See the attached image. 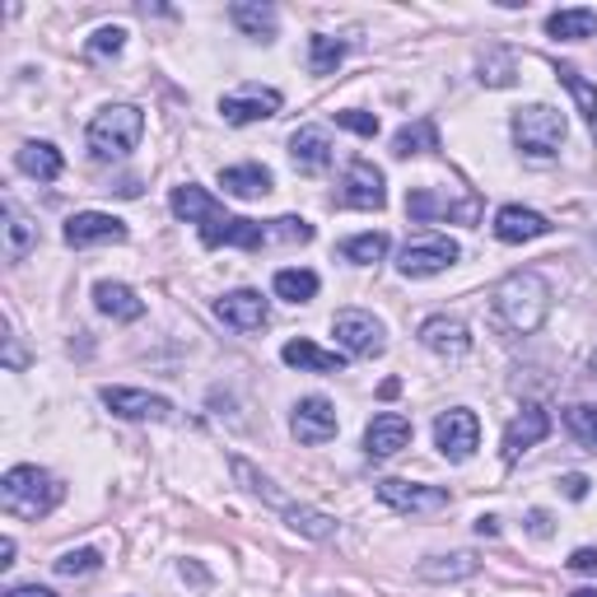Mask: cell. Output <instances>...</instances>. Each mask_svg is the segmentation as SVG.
I'll return each instance as SVG.
<instances>
[{"label":"cell","instance_id":"obj_38","mask_svg":"<svg viewBox=\"0 0 597 597\" xmlns=\"http://www.w3.org/2000/svg\"><path fill=\"white\" fill-rule=\"evenodd\" d=\"M61 579H84V574H99L103 569V556L94 546H80V550H65V556L52 560Z\"/></svg>","mask_w":597,"mask_h":597},{"label":"cell","instance_id":"obj_27","mask_svg":"<svg viewBox=\"0 0 597 597\" xmlns=\"http://www.w3.org/2000/svg\"><path fill=\"white\" fill-rule=\"evenodd\" d=\"M280 360L290 364V369H299V373H341L346 369V356H337V350H322V346H313V341H285V350H280Z\"/></svg>","mask_w":597,"mask_h":597},{"label":"cell","instance_id":"obj_21","mask_svg":"<svg viewBox=\"0 0 597 597\" xmlns=\"http://www.w3.org/2000/svg\"><path fill=\"white\" fill-rule=\"evenodd\" d=\"M0 248H6L10 261H24L38 248V219L24 215L14 202L0 206Z\"/></svg>","mask_w":597,"mask_h":597},{"label":"cell","instance_id":"obj_32","mask_svg":"<svg viewBox=\"0 0 597 597\" xmlns=\"http://www.w3.org/2000/svg\"><path fill=\"white\" fill-rule=\"evenodd\" d=\"M285 523H290L295 533L308 537V542H331V537H337V518L322 514V508H313V504H295L290 514H285Z\"/></svg>","mask_w":597,"mask_h":597},{"label":"cell","instance_id":"obj_6","mask_svg":"<svg viewBox=\"0 0 597 597\" xmlns=\"http://www.w3.org/2000/svg\"><path fill=\"white\" fill-rule=\"evenodd\" d=\"M331 331H337L346 356H356V360H379L388 350V327L373 313H364V308H341V313L331 318Z\"/></svg>","mask_w":597,"mask_h":597},{"label":"cell","instance_id":"obj_50","mask_svg":"<svg viewBox=\"0 0 597 597\" xmlns=\"http://www.w3.org/2000/svg\"><path fill=\"white\" fill-rule=\"evenodd\" d=\"M593 369H597V356H593Z\"/></svg>","mask_w":597,"mask_h":597},{"label":"cell","instance_id":"obj_35","mask_svg":"<svg viewBox=\"0 0 597 597\" xmlns=\"http://www.w3.org/2000/svg\"><path fill=\"white\" fill-rule=\"evenodd\" d=\"M388 248H392L388 234L373 229V234L346 238V243H341V257H346V261H356V267H373V261H383V257H388Z\"/></svg>","mask_w":597,"mask_h":597},{"label":"cell","instance_id":"obj_45","mask_svg":"<svg viewBox=\"0 0 597 597\" xmlns=\"http://www.w3.org/2000/svg\"><path fill=\"white\" fill-rule=\"evenodd\" d=\"M6 364H10V369H24V364H29V356L19 350V341H14V337H6Z\"/></svg>","mask_w":597,"mask_h":597},{"label":"cell","instance_id":"obj_39","mask_svg":"<svg viewBox=\"0 0 597 597\" xmlns=\"http://www.w3.org/2000/svg\"><path fill=\"white\" fill-rule=\"evenodd\" d=\"M481 84H495V90L514 84V61H508L504 52H491V56L481 61Z\"/></svg>","mask_w":597,"mask_h":597},{"label":"cell","instance_id":"obj_34","mask_svg":"<svg viewBox=\"0 0 597 597\" xmlns=\"http://www.w3.org/2000/svg\"><path fill=\"white\" fill-rule=\"evenodd\" d=\"M346 52H350L346 38H327V33L308 38V65H313V75H331L346 61Z\"/></svg>","mask_w":597,"mask_h":597},{"label":"cell","instance_id":"obj_24","mask_svg":"<svg viewBox=\"0 0 597 597\" xmlns=\"http://www.w3.org/2000/svg\"><path fill=\"white\" fill-rule=\"evenodd\" d=\"M94 303H99V313L113 318V322H141L145 318V299H136V290L122 285V280H99L94 285Z\"/></svg>","mask_w":597,"mask_h":597},{"label":"cell","instance_id":"obj_7","mask_svg":"<svg viewBox=\"0 0 597 597\" xmlns=\"http://www.w3.org/2000/svg\"><path fill=\"white\" fill-rule=\"evenodd\" d=\"M457 257H462V248H457L453 238H444V234H420V238H411L406 248H402V257H397V271H402L406 280H430L439 271H449Z\"/></svg>","mask_w":597,"mask_h":597},{"label":"cell","instance_id":"obj_28","mask_svg":"<svg viewBox=\"0 0 597 597\" xmlns=\"http://www.w3.org/2000/svg\"><path fill=\"white\" fill-rule=\"evenodd\" d=\"M234 476H238V485H243V491H248L253 500H261V504L280 508V514H290V508H295V500L285 495V491H280V485H276L267 472H257L248 457H234Z\"/></svg>","mask_w":597,"mask_h":597},{"label":"cell","instance_id":"obj_23","mask_svg":"<svg viewBox=\"0 0 597 597\" xmlns=\"http://www.w3.org/2000/svg\"><path fill=\"white\" fill-rule=\"evenodd\" d=\"M229 19H234V29H238L243 38H253V42H276L280 14H276V6H267V0H238V6H229Z\"/></svg>","mask_w":597,"mask_h":597},{"label":"cell","instance_id":"obj_17","mask_svg":"<svg viewBox=\"0 0 597 597\" xmlns=\"http://www.w3.org/2000/svg\"><path fill=\"white\" fill-rule=\"evenodd\" d=\"M546 434H550V415L537 402H527L514 420H508V430H504V462H518L527 449H537Z\"/></svg>","mask_w":597,"mask_h":597},{"label":"cell","instance_id":"obj_12","mask_svg":"<svg viewBox=\"0 0 597 597\" xmlns=\"http://www.w3.org/2000/svg\"><path fill=\"white\" fill-rule=\"evenodd\" d=\"M415 337H420V346H425L430 356H439V360H462V356L472 350V331H467V322L453 318V313H434V318H425Z\"/></svg>","mask_w":597,"mask_h":597},{"label":"cell","instance_id":"obj_30","mask_svg":"<svg viewBox=\"0 0 597 597\" xmlns=\"http://www.w3.org/2000/svg\"><path fill=\"white\" fill-rule=\"evenodd\" d=\"M439 150V126L430 117H415L392 136V154L397 159H411V154H434Z\"/></svg>","mask_w":597,"mask_h":597},{"label":"cell","instance_id":"obj_1","mask_svg":"<svg viewBox=\"0 0 597 597\" xmlns=\"http://www.w3.org/2000/svg\"><path fill=\"white\" fill-rule=\"evenodd\" d=\"M168 206H173V215H178V219L196 225V234H202L206 248L257 253V248H267V243H313V225H308V219L280 215V219H271V225H261V219H243V215H229L206 187H196V183L173 187Z\"/></svg>","mask_w":597,"mask_h":597},{"label":"cell","instance_id":"obj_37","mask_svg":"<svg viewBox=\"0 0 597 597\" xmlns=\"http://www.w3.org/2000/svg\"><path fill=\"white\" fill-rule=\"evenodd\" d=\"M565 425H569V434L579 439L588 453H597V402H574L565 411Z\"/></svg>","mask_w":597,"mask_h":597},{"label":"cell","instance_id":"obj_9","mask_svg":"<svg viewBox=\"0 0 597 597\" xmlns=\"http://www.w3.org/2000/svg\"><path fill=\"white\" fill-rule=\"evenodd\" d=\"M476 444H481V420H476V411L453 406V411H444V415L434 420V449L444 453L449 462H467L476 453Z\"/></svg>","mask_w":597,"mask_h":597},{"label":"cell","instance_id":"obj_26","mask_svg":"<svg viewBox=\"0 0 597 597\" xmlns=\"http://www.w3.org/2000/svg\"><path fill=\"white\" fill-rule=\"evenodd\" d=\"M219 187L238 196V202H253V196H267L276 187V178L267 164H234V168H219Z\"/></svg>","mask_w":597,"mask_h":597},{"label":"cell","instance_id":"obj_43","mask_svg":"<svg viewBox=\"0 0 597 597\" xmlns=\"http://www.w3.org/2000/svg\"><path fill=\"white\" fill-rule=\"evenodd\" d=\"M569 569H579V574H597V546H579L569 556Z\"/></svg>","mask_w":597,"mask_h":597},{"label":"cell","instance_id":"obj_41","mask_svg":"<svg viewBox=\"0 0 597 597\" xmlns=\"http://www.w3.org/2000/svg\"><path fill=\"white\" fill-rule=\"evenodd\" d=\"M337 126L356 131V136H364V141L379 136V117H373V113H360V107H341V113H337Z\"/></svg>","mask_w":597,"mask_h":597},{"label":"cell","instance_id":"obj_36","mask_svg":"<svg viewBox=\"0 0 597 597\" xmlns=\"http://www.w3.org/2000/svg\"><path fill=\"white\" fill-rule=\"evenodd\" d=\"M556 80L574 94V103H579V113L588 117V126H597V84L584 80L579 71H574V65H556Z\"/></svg>","mask_w":597,"mask_h":597},{"label":"cell","instance_id":"obj_25","mask_svg":"<svg viewBox=\"0 0 597 597\" xmlns=\"http://www.w3.org/2000/svg\"><path fill=\"white\" fill-rule=\"evenodd\" d=\"M14 168L29 173V178H38V183H56L65 159H61V150L52 141H29V145L14 150Z\"/></svg>","mask_w":597,"mask_h":597},{"label":"cell","instance_id":"obj_16","mask_svg":"<svg viewBox=\"0 0 597 597\" xmlns=\"http://www.w3.org/2000/svg\"><path fill=\"white\" fill-rule=\"evenodd\" d=\"M290 430L299 444H327V439H337V430H341L337 406H331L327 397H303L290 415Z\"/></svg>","mask_w":597,"mask_h":597},{"label":"cell","instance_id":"obj_29","mask_svg":"<svg viewBox=\"0 0 597 597\" xmlns=\"http://www.w3.org/2000/svg\"><path fill=\"white\" fill-rule=\"evenodd\" d=\"M546 33H550V38H560V42H584V38H597V10L574 6V10H556V14H546Z\"/></svg>","mask_w":597,"mask_h":597},{"label":"cell","instance_id":"obj_18","mask_svg":"<svg viewBox=\"0 0 597 597\" xmlns=\"http://www.w3.org/2000/svg\"><path fill=\"white\" fill-rule=\"evenodd\" d=\"M476 202H453L449 192H434V187H415L406 196V215L411 219H462V225H472L476 219Z\"/></svg>","mask_w":597,"mask_h":597},{"label":"cell","instance_id":"obj_33","mask_svg":"<svg viewBox=\"0 0 597 597\" xmlns=\"http://www.w3.org/2000/svg\"><path fill=\"white\" fill-rule=\"evenodd\" d=\"M271 290H276L285 303H308V299H318V271H308V267H285V271H276Z\"/></svg>","mask_w":597,"mask_h":597},{"label":"cell","instance_id":"obj_31","mask_svg":"<svg viewBox=\"0 0 597 597\" xmlns=\"http://www.w3.org/2000/svg\"><path fill=\"white\" fill-rule=\"evenodd\" d=\"M476 556L472 550H453V556H430V560H420L415 574L420 579H430V584H444V579H467V574H476Z\"/></svg>","mask_w":597,"mask_h":597},{"label":"cell","instance_id":"obj_15","mask_svg":"<svg viewBox=\"0 0 597 597\" xmlns=\"http://www.w3.org/2000/svg\"><path fill=\"white\" fill-rule=\"evenodd\" d=\"M215 318L234 331H261L271 322V303L257 290H229V295L215 299Z\"/></svg>","mask_w":597,"mask_h":597},{"label":"cell","instance_id":"obj_4","mask_svg":"<svg viewBox=\"0 0 597 597\" xmlns=\"http://www.w3.org/2000/svg\"><path fill=\"white\" fill-rule=\"evenodd\" d=\"M141 136H145V113L136 103H107V107H99L90 131H84L94 159H126V154L141 145Z\"/></svg>","mask_w":597,"mask_h":597},{"label":"cell","instance_id":"obj_10","mask_svg":"<svg viewBox=\"0 0 597 597\" xmlns=\"http://www.w3.org/2000/svg\"><path fill=\"white\" fill-rule=\"evenodd\" d=\"M341 206H356V210H383L388 206V178L379 164L356 159L341 178Z\"/></svg>","mask_w":597,"mask_h":597},{"label":"cell","instance_id":"obj_42","mask_svg":"<svg viewBox=\"0 0 597 597\" xmlns=\"http://www.w3.org/2000/svg\"><path fill=\"white\" fill-rule=\"evenodd\" d=\"M527 533H533L537 542H546L550 533H556V527H550V514H546V508H527Z\"/></svg>","mask_w":597,"mask_h":597},{"label":"cell","instance_id":"obj_46","mask_svg":"<svg viewBox=\"0 0 597 597\" xmlns=\"http://www.w3.org/2000/svg\"><path fill=\"white\" fill-rule=\"evenodd\" d=\"M6 597H56L52 588H42V584H19V588H10Z\"/></svg>","mask_w":597,"mask_h":597},{"label":"cell","instance_id":"obj_20","mask_svg":"<svg viewBox=\"0 0 597 597\" xmlns=\"http://www.w3.org/2000/svg\"><path fill=\"white\" fill-rule=\"evenodd\" d=\"M290 159H295V168L299 173H327L331 168V159H337V145L327 141V131L322 126H299L295 136H290Z\"/></svg>","mask_w":597,"mask_h":597},{"label":"cell","instance_id":"obj_2","mask_svg":"<svg viewBox=\"0 0 597 597\" xmlns=\"http://www.w3.org/2000/svg\"><path fill=\"white\" fill-rule=\"evenodd\" d=\"M495 322L514 337H533L550 313V285L542 271H508L495 290H491Z\"/></svg>","mask_w":597,"mask_h":597},{"label":"cell","instance_id":"obj_13","mask_svg":"<svg viewBox=\"0 0 597 597\" xmlns=\"http://www.w3.org/2000/svg\"><path fill=\"white\" fill-rule=\"evenodd\" d=\"M103 406L122 420H173L178 415L168 397L145 392V388H103Z\"/></svg>","mask_w":597,"mask_h":597},{"label":"cell","instance_id":"obj_22","mask_svg":"<svg viewBox=\"0 0 597 597\" xmlns=\"http://www.w3.org/2000/svg\"><path fill=\"white\" fill-rule=\"evenodd\" d=\"M491 229L500 243H533V238L550 234V219L542 210H527V206H500Z\"/></svg>","mask_w":597,"mask_h":597},{"label":"cell","instance_id":"obj_8","mask_svg":"<svg viewBox=\"0 0 597 597\" xmlns=\"http://www.w3.org/2000/svg\"><path fill=\"white\" fill-rule=\"evenodd\" d=\"M379 491V500L388 508H397V514H411V518H425V514H444V508L453 504V495L444 491V485H420V481H379L373 485Z\"/></svg>","mask_w":597,"mask_h":597},{"label":"cell","instance_id":"obj_49","mask_svg":"<svg viewBox=\"0 0 597 597\" xmlns=\"http://www.w3.org/2000/svg\"><path fill=\"white\" fill-rule=\"evenodd\" d=\"M569 597H597V588H574Z\"/></svg>","mask_w":597,"mask_h":597},{"label":"cell","instance_id":"obj_40","mask_svg":"<svg viewBox=\"0 0 597 597\" xmlns=\"http://www.w3.org/2000/svg\"><path fill=\"white\" fill-rule=\"evenodd\" d=\"M122 48H126V29L103 24V29L90 38V48H84V52H90V56H117Z\"/></svg>","mask_w":597,"mask_h":597},{"label":"cell","instance_id":"obj_48","mask_svg":"<svg viewBox=\"0 0 597 597\" xmlns=\"http://www.w3.org/2000/svg\"><path fill=\"white\" fill-rule=\"evenodd\" d=\"M10 565H14V537L0 542V569H10Z\"/></svg>","mask_w":597,"mask_h":597},{"label":"cell","instance_id":"obj_44","mask_svg":"<svg viewBox=\"0 0 597 597\" xmlns=\"http://www.w3.org/2000/svg\"><path fill=\"white\" fill-rule=\"evenodd\" d=\"M560 491H565L569 500H588V476H579V472L560 476Z\"/></svg>","mask_w":597,"mask_h":597},{"label":"cell","instance_id":"obj_47","mask_svg":"<svg viewBox=\"0 0 597 597\" xmlns=\"http://www.w3.org/2000/svg\"><path fill=\"white\" fill-rule=\"evenodd\" d=\"M476 533H481V537H500V518L481 514V518H476Z\"/></svg>","mask_w":597,"mask_h":597},{"label":"cell","instance_id":"obj_19","mask_svg":"<svg viewBox=\"0 0 597 597\" xmlns=\"http://www.w3.org/2000/svg\"><path fill=\"white\" fill-rule=\"evenodd\" d=\"M411 444V420L406 415H397V411H383V415H373L369 420V430H364V453L373 462H383L392 453H402Z\"/></svg>","mask_w":597,"mask_h":597},{"label":"cell","instance_id":"obj_5","mask_svg":"<svg viewBox=\"0 0 597 597\" xmlns=\"http://www.w3.org/2000/svg\"><path fill=\"white\" fill-rule=\"evenodd\" d=\"M508 131H514V145L523 154H533V159H550L565 136H569V126H565V113L560 107H550V103H527L514 113V122H508Z\"/></svg>","mask_w":597,"mask_h":597},{"label":"cell","instance_id":"obj_3","mask_svg":"<svg viewBox=\"0 0 597 597\" xmlns=\"http://www.w3.org/2000/svg\"><path fill=\"white\" fill-rule=\"evenodd\" d=\"M61 500H65V485L42 467H10L0 476V504H6V514H14V518L38 523V518H48Z\"/></svg>","mask_w":597,"mask_h":597},{"label":"cell","instance_id":"obj_11","mask_svg":"<svg viewBox=\"0 0 597 597\" xmlns=\"http://www.w3.org/2000/svg\"><path fill=\"white\" fill-rule=\"evenodd\" d=\"M285 107L280 90H261V84H243V90L219 99V113H225L229 126H248V122H267Z\"/></svg>","mask_w":597,"mask_h":597},{"label":"cell","instance_id":"obj_14","mask_svg":"<svg viewBox=\"0 0 597 597\" xmlns=\"http://www.w3.org/2000/svg\"><path fill=\"white\" fill-rule=\"evenodd\" d=\"M126 225L117 215L103 210H80L65 219V248H99V243H126Z\"/></svg>","mask_w":597,"mask_h":597}]
</instances>
